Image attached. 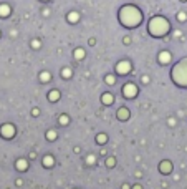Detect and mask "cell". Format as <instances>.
<instances>
[{
    "label": "cell",
    "mask_w": 187,
    "mask_h": 189,
    "mask_svg": "<svg viewBox=\"0 0 187 189\" xmlns=\"http://www.w3.org/2000/svg\"><path fill=\"white\" fill-rule=\"evenodd\" d=\"M119 20L124 27H138L141 23V12L132 5H126L119 12Z\"/></svg>",
    "instance_id": "cell-1"
},
{
    "label": "cell",
    "mask_w": 187,
    "mask_h": 189,
    "mask_svg": "<svg viewBox=\"0 0 187 189\" xmlns=\"http://www.w3.org/2000/svg\"><path fill=\"white\" fill-rule=\"evenodd\" d=\"M167 30H169V23L164 17H154L149 22V32L154 37H162L164 33H167Z\"/></svg>",
    "instance_id": "cell-2"
},
{
    "label": "cell",
    "mask_w": 187,
    "mask_h": 189,
    "mask_svg": "<svg viewBox=\"0 0 187 189\" xmlns=\"http://www.w3.org/2000/svg\"><path fill=\"white\" fill-rule=\"evenodd\" d=\"M171 76L176 80L177 85H180V86L187 85V58L182 60L176 68H174V72L171 73Z\"/></svg>",
    "instance_id": "cell-3"
},
{
    "label": "cell",
    "mask_w": 187,
    "mask_h": 189,
    "mask_svg": "<svg viewBox=\"0 0 187 189\" xmlns=\"http://www.w3.org/2000/svg\"><path fill=\"white\" fill-rule=\"evenodd\" d=\"M136 93H138V90H136V86H134L132 83H127V85L124 86L126 98H134V96H136Z\"/></svg>",
    "instance_id": "cell-4"
},
{
    "label": "cell",
    "mask_w": 187,
    "mask_h": 189,
    "mask_svg": "<svg viewBox=\"0 0 187 189\" xmlns=\"http://www.w3.org/2000/svg\"><path fill=\"white\" fill-rule=\"evenodd\" d=\"M116 70H118V73L124 75V73H127V72L131 70V65L127 63V62H121V63H118V67H116Z\"/></svg>",
    "instance_id": "cell-5"
},
{
    "label": "cell",
    "mask_w": 187,
    "mask_h": 189,
    "mask_svg": "<svg viewBox=\"0 0 187 189\" xmlns=\"http://www.w3.org/2000/svg\"><path fill=\"white\" fill-rule=\"evenodd\" d=\"M159 60H161V63H167L171 60V55L167 51H162V53H159Z\"/></svg>",
    "instance_id": "cell-6"
},
{
    "label": "cell",
    "mask_w": 187,
    "mask_h": 189,
    "mask_svg": "<svg viewBox=\"0 0 187 189\" xmlns=\"http://www.w3.org/2000/svg\"><path fill=\"white\" fill-rule=\"evenodd\" d=\"M8 14H10L8 5H0V17H7Z\"/></svg>",
    "instance_id": "cell-7"
},
{
    "label": "cell",
    "mask_w": 187,
    "mask_h": 189,
    "mask_svg": "<svg viewBox=\"0 0 187 189\" xmlns=\"http://www.w3.org/2000/svg\"><path fill=\"white\" fill-rule=\"evenodd\" d=\"M2 131H3V134H5V138H10L12 133H13V128H12V126H5Z\"/></svg>",
    "instance_id": "cell-8"
},
{
    "label": "cell",
    "mask_w": 187,
    "mask_h": 189,
    "mask_svg": "<svg viewBox=\"0 0 187 189\" xmlns=\"http://www.w3.org/2000/svg\"><path fill=\"white\" fill-rule=\"evenodd\" d=\"M103 101H104V103H111V101H113V98H111V94H109V93L103 94Z\"/></svg>",
    "instance_id": "cell-9"
},
{
    "label": "cell",
    "mask_w": 187,
    "mask_h": 189,
    "mask_svg": "<svg viewBox=\"0 0 187 189\" xmlns=\"http://www.w3.org/2000/svg\"><path fill=\"white\" fill-rule=\"evenodd\" d=\"M68 19H70V22H76L78 20V14H75V12H73V14H70V17H68Z\"/></svg>",
    "instance_id": "cell-10"
},
{
    "label": "cell",
    "mask_w": 187,
    "mask_h": 189,
    "mask_svg": "<svg viewBox=\"0 0 187 189\" xmlns=\"http://www.w3.org/2000/svg\"><path fill=\"white\" fill-rule=\"evenodd\" d=\"M75 57H76V58H83L85 57V51L83 50H76V51H75Z\"/></svg>",
    "instance_id": "cell-11"
},
{
    "label": "cell",
    "mask_w": 187,
    "mask_h": 189,
    "mask_svg": "<svg viewBox=\"0 0 187 189\" xmlns=\"http://www.w3.org/2000/svg\"><path fill=\"white\" fill-rule=\"evenodd\" d=\"M50 100L53 101V100H58V91H51L50 93Z\"/></svg>",
    "instance_id": "cell-12"
},
{
    "label": "cell",
    "mask_w": 187,
    "mask_h": 189,
    "mask_svg": "<svg viewBox=\"0 0 187 189\" xmlns=\"http://www.w3.org/2000/svg\"><path fill=\"white\" fill-rule=\"evenodd\" d=\"M118 116H121V118H126V116H127V113H126V108H121V111L118 113Z\"/></svg>",
    "instance_id": "cell-13"
},
{
    "label": "cell",
    "mask_w": 187,
    "mask_h": 189,
    "mask_svg": "<svg viewBox=\"0 0 187 189\" xmlns=\"http://www.w3.org/2000/svg\"><path fill=\"white\" fill-rule=\"evenodd\" d=\"M51 161H53V159H51L50 156H48V158H45V164H46V166H51V164H53Z\"/></svg>",
    "instance_id": "cell-14"
},
{
    "label": "cell",
    "mask_w": 187,
    "mask_h": 189,
    "mask_svg": "<svg viewBox=\"0 0 187 189\" xmlns=\"http://www.w3.org/2000/svg\"><path fill=\"white\" fill-rule=\"evenodd\" d=\"M56 138V133L55 131H48V139H55Z\"/></svg>",
    "instance_id": "cell-15"
},
{
    "label": "cell",
    "mask_w": 187,
    "mask_h": 189,
    "mask_svg": "<svg viewBox=\"0 0 187 189\" xmlns=\"http://www.w3.org/2000/svg\"><path fill=\"white\" fill-rule=\"evenodd\" d=\"M70 75H71V72H70L68 68H65V70H63V76H70Z\"/></svg>",
    "instance_id": "cell-16"
},
{
    "label": "cell",
    "mask_w": 187,
    "mask_h": 189,
    "mask_svg": "<svg viewBox=\"0 0 187 189\" xmlns=\"http://www.w3.org/2000/svg\"><path fill=\"white\" fill-rule=\"evenodd\" d=\"M60 121H61V125H66V123H68V118H66V116H61Z\"/></svg>",
    "instance_id": "cell-17"
},
{
    "label": "cell",
    "mask_w": 187,
    "mask_h": 189,
    "mask_svg": "<svg viewBox=\"0 0 187 189\" xmlns=\"http://www.w3.org/2000/svg\"><path fill=\"white\" fill-rule=\"evenodd\" d=\"M18 168H25V161H23V159H20V161H18Z\"/></svg>",
    "instance_id": "cell-18"
},
{
    "label": "cell",
    "mask_w": 187,
    "mask_h": 189,
    "mask_svg": "<svg viewBox=\"0 0 187 189\" xmlns=\"http://www.w3.org/2000/svg\"><path fill=\"white\" fill-rule=\"evenodd\" d=\"M185 19H187L185 14H179V20H185Z\"/></svg>",
    "instance_id": "cell-19"
},
{
    "label": "cell",
    "mask_w": 187,
    "mask_h": 189,
    "mask_svg": "<svg viewBox=\"0 0 187 189\" xmlns=\"http://www.w3.org/2000/svg\"><path fill=\"white\" fill-rule=\"evenodd\" d=\"M98 141H99V143H103V141H104V134H99V138H98Z\"/></svg>",
    "instance_id": "cell-20"
},
{
    "label": "cell",
    "mask_w": 187,
    "mask_h": 189,
    "mask_svg": "<svg viewBox=\"0 0 187 189\" xmlns=\"http://www.w3.org/2000/svg\"><path fill=\"white\" fill-rule=\"evenodd\" d=\"M88 163H90V164H93V163H95V158L90 156V158H88Z\"/></svg>",
    "instance_id": "cell-21"
}]
</instances>
